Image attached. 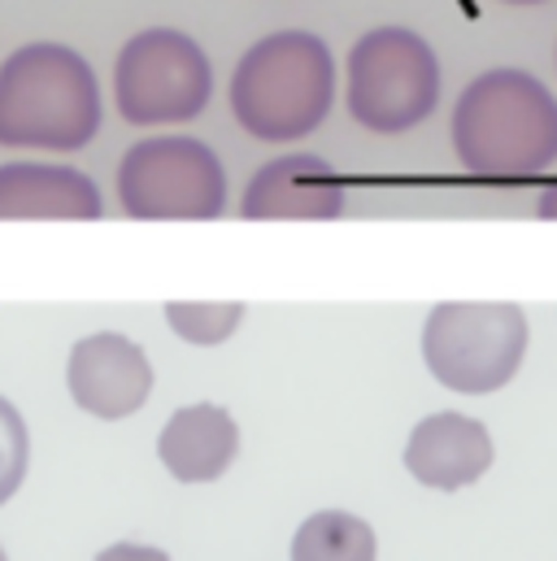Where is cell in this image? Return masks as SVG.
Instances as JSON below:
<instances>
[{"instance_id": "cell-8", "label": "cell", "mask_w": 557, "mask_h": 561, "mask_svg": "<svg viewBox=\"0 0 557 561\" xmlns=\"http://www.w3.org/2000/svg\"><path fill=\"white\" fill-rule=\"evenodd\" d=\"M70 401L101 422H123L139 414L152 397V362L132 335L96 331L75 340L66 362Z\"/></svg>"}, {"instance_id": "cell-17", "label": "cell", "mask_w": 557, "mask_h": 561, "mask_svg": "<svg viewBox=\"0 0 557 561\" xmlns=\"http://www.w3.org/2000/svg\"><path fill=\"white\" fill-rule=\"evenodd\" d=\"M536 209H541V218L557 222V179L549 183V187H545V192H541V205H536Z\"/></svg>"}, {"instance_id": "cell-7", "label": "cell", "mask_w": 557, "mask_h": 561, "mask_svg": "<svg viewBox=\"0 0 557 561\" xmlns=\"http://www.w3.org/2000/svg\"><path fill=\"white\" fill-rule=\"evenodd\" d=\"M118 205L139 222H209L227 209V170L192 136H148L118 161Z\"/></svg>"}, {"instance_id": "cell-15", "label": "cell", "mask_w": 557, "mask_h": 561, "mask_svg": "<svg viewBox=\"0 0 557 561\" xmlns=\"http://www.w3.org/2000/svg\"><path fill=\"white\" fill-rule=\"evenodd\" d=\"M26 466H31L26 419L9 397H0V505L18 496V488L26 483Z\"/></svg>"}, {"instance_id": "cell-1", "label": "cell", "mask_w": 557, "mask_h": 561, "mask_svg": "<svg viewBox=\"0 0 557 561\" xmlns=\"http://www.w3.org/2000/svg\"><path fill=\"white\" fill-rule=\"evenodd\" d=\"M448 136L475 179H536L557 165V96L527 70H484L457 96Z\"/></svg>"}, {"instance_id": "cell-14", "label": "cell", "mask_w": 557, "mask_h": 561, "mask_svg": "<svg viewBox=\"0 0 557 561\" xmlns=\"http://www.w3.org/2000/svg\"><path fill=\"white\" fill-rule=\"evenodd\" d=\"M166 322L179 340H187L196 348H214V344H227L240 331L245 305L240 300H170Z\"/></svg>"}, {"instance_id": "cell-6", "label": "cell", "mask_w": 557, "mask_h": 561, "mask_svg": "<svg viewBox=\"0 0 557 561\" xmlns=\"http://www.w3.org/2000/svg\"><path fill=\"white\" fill-rule=\"evenodd\" d=\"M214 96L209 53L174 26L136 31L114 61V105L132 127H179L205 114Z\"/></svg>"}, {"instance_id": "cell-2", "label": "cell", "mask_w": 557, "mask_h": 561, "mask_svg": "<svg viewBox=\"0 0 557 561\" xmlns=\"http://www.w3.org/2000/svg\"><path fill=\"white\" fill-rule=\"evenodd\" d=\"M105 118L92 61L57 39H31L0 61V148L79 152Z\"/></svg>"}, {"instance_id": "cell-9", "label": "cell", "mask_w": 557, "mask_h": 561, "mask_svg": "<svg viewBox=\"0 0 557 561\" xmlns=\"http://www.w3.org/2000/svg\"><path fill=\"white\" fill-rule=\"evenodd\" d=\"M240 214L249 222H331L344 214V179L327 157L287 152L249 179Z\"/></svg>"}, {"instance_id": "cell-18", "label": "cell", "mask_w": 557, "mask_h": 561, "mask_svg": "<svg viewBox=\"0 0 557 561\" xmlns=\"http://www.w3.org/2000/svg\"><path fill=\"white\" fill-rule=\"evenodd\" d=\"M505 4H545V0H505Z\"/></svg>"}, {"instance_id": "cell-3", "label": "cell", "mask_w": 557, "mask_h": 561, "mask_svg": "<svg viewBox=\"0 0 557 561\" xmlns=\"http://www.w3.org/2000/svg\"><path fill=\"white\" fill-rule=\"evenodd\" d=\"M336 101V57L314 31H275L258 39L231 75L236 123L266 144L314 136Z\"/></svg>"}, {"instance_id": "cell-5", "label": "cell", "mask_w": 557, "mask_h": 561, "mask_svg": "<svg viewBox=\"0 0 557 561\" xmlns=\"http://www.w3.org/2000/svg\"><path fill=\"white\" fill-rule=\"evenodd\" d=\"M349 118L375 136H406L440 105L435 48L410 26H375L349 48Z\"/></svg>"}, {"instance_id": "cell-16", "label": "cell", "mask_w": 557, "mask_h": 561, "mask_svg": "<svg viewBox=\"0 0 557 561\" xmlns=\"http://www.w3.org/2000/svg\"><path fill=\"white\" fill-rule=\"evenodd\" d=\"M96 561H170L166 558V549H152V545H132V540H123V545H110V549H101Z\"/></svg>"}, {"instance_id": "cell-11", "label": "cell", "mask_w": 557, "mask_h": 561, "mask_svg": "<svg viewBox=\"0 0 557 561\" xmlns=\"http://www.w3.org/2000/svg\"><path fill=\"white\" fill-rule=\"evenodd\" d=\"M492 457H497V444L488 426L453 410L422 419L406 439V470L422 488H435V492H462L479 483Z\"/></svg>"}, {"instance_id": "cell-19", "label": "cell", "mask_w": 557, "mask_h": 561, "mask_svg": "<svg viewBox=\"0 0 557 561\" xmlns=\"http://www.w3.org/2000/svg\"><path fill=\"white\" fill-rule=\"evenodd\" d=\"M0 561H9V558H4V549H0Z\"/></svg>"}, {"instance_id": "cell-13", "label": "cell", "mask_w": 557, "mask_h": 561, "mask_svg": "<svg viewBox=\"0 0 557 561\" xmlns=\"http://www.w3.org/2000/svg\"><path fill=\"white\" fill-rule=\"evenodd\" d=\"M379 545L371 523L344 510H322L296 527L292 561H375Z\"/></svg>"}, {"instance_id": "cell-10", "label": "cell", "mask_w": 557, "mask_h": 561, "mask_svg": "<svg viewBox=\"0 0 557 561\" xmlns=\"http://www.w3.org/2000/svg\"><path fill=\"white\" fill-rule=\"evenodd\" d=\"M105 214L101 187L61 161L0 165V222H96Z\"/></svg>"}, {"instance_id": "cell-12", "label": "cell", "mask_w": 557, "mask_h": 561, "mask_svg": "<svg viewBox=\"0 0 557 561\" xmlns=\"http://www.w3.org/2000/svg\"><path fill=\"white\" fill-rule=\"evenodd\" d=\"M240 453V426L231 419V410L201 401V405H183L174 410L161 435H157V457L170 470V479L179 483H214L227 474V466Z\"/></svg>"}, {"instance_id": "cell-4", "label": "cell", "mask_w": 557, "mask_h": 561, "mask_svg": "<svg viewBox=\"0 0 557 561\" xmlns=\"http://www.w3.org/2000/svg\"><path fill=\"white\" fill-rule=\"evenodd\" d=\"M532 327L510 300H444L427 313L422 362L448 392L488 397L501 392L527 357Z\"/></svg>"}]
</instances>
